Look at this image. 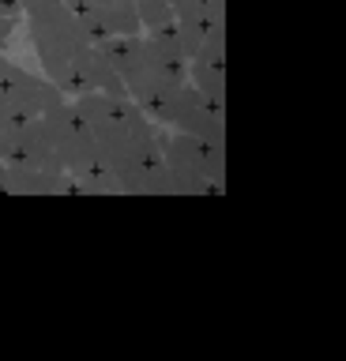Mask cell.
<instances>
[{
  "label": "cell",
  "mask_w": 346,
  "mask_h": 361,
  "mask_svg": "<svg viewBox=\"0 0 346 361\" xmlns=\"http://www.w3.org/2000/svg\"><path fill=\"white\" fill-rule=\"evenodd\" d=\"M16 27H19V16H0V49H4L8 42H12Z\"/></svg>",
  "instance_id": "12"
},
{
  "label": "cell",
  "mask_w": 346,
  "mask_h": 361,
  "mask_svg": "<svg viewBox=\"0 0 346 361\" xmlns=\"http://www.w3.org/2000/svg\"><path fill=\"white\" fill-rule=\"evenodd\" d=\"M188 83L207 98H226V27H215L196 56H188Z\"/></svg>",
  "instance_id": "8"
},
{
  "label": "cell",
  "mask_w": 346,
  "mask_h": 361,
  "mask_svg": "<svg viewBox=\"0 0 346 361\" xmlns=\"http://www.w3.org/2000/svg\"><path fill=\"white\" fill-rule=\"evenodd\" d=\"M4 177H8V166H4V158H0V192H4Z\"/></svg>",
  "instance_id": "15"
},
{
  "label": "cell",
  "mask_w": 346,
  "mask_h": 361,
  "mask_svg": "<svg viewBox=\"0 0 346 361\" xmlns=\"http://www.w3.org/2000/svg\"><path fill=\"white\" fill-rule=\"evenodd\" d=\"M12 132H16V124L8 121V117H0V158H4L8 143H12Z\"/></svg>",
  "instance_id": "13"
},
{
  "label": "cell",
  "mask_w": 346,
  "mask_h": 361,
  "mask_svg": "<svg viewBox=\"0 0 346 361\" xmlns=\"http://www.w3.org/2000/svg\"><path fill=\"white\" fill-rule=\"evenodd\" d=\"M0 16H19V19H23V8H19V0H0Z\"/></svg>",
  "instance_id": "14"
},
{
  "label": "cell",
  "mask_w": 346,
  "mask_h": 361,
  "mask_svg": "<svg viewBox=\"0 0 346 361\" xmlns=\"http://www.w3.org/2000/svg\"><path fill=\"white\" fill-rule=\"evenodd\" d=\"M19 8H23V23L49 83H57L64 98L94 90L98 45L72 16V8L64 0H19Z\"/></svg>",
  "instance_id": "2"
},
{
  "label": "cell",
  "mask_w": 346,
  "mask_h": 361,
  "mask_svg": "<svg viewBox=\"0 0 346 361\" xmlns=\"http://www.w3.org/2000/svg\"><path fill=\"white\" fill-rule=\"evenodd\" d=\"M68 188H72L68 173H46V169H30V166H8L4 177V192H16V196H53V192H68Z\"/></svg>",
  "instance_id": "9"
},
{
  "label": "cell",
  "mask_w": 346,
  "mask_h": 361,
  "mask_svg": "<svg viewBox=\"0 0 346 361\" xmlns=\"http://www.w3.org/2000/svg\"><path fill=\"white\" fill-rule=\"evenodd\" d=\"M136 16H140V27L151 30V27H162V23H173V8L170 0H136Z\"/></svg>",
  "instance_id": "11"
},
{
  "label": "cell",
  "mask_w": 346,
  "mask_h": 361,
  "mask_svg": "<svg viewBox=\"0 0 346 361\" xmlns=\"http://www.w3.org/2000/svg\"><path fill=\"white\" fill-rule=\"evenodd\" d=\"M64 4L83 23L91 42L113 38V34H143L140 16H136V0H64Z\"/></svg>",
  "instance_id": "6"
},
{
  "label": "cell",
  "mask_w": 346,
  "mask_h": 361,
  "mask_svg": "<svg viewBox=\"0 0 346 361\" xmlns=\"http://www.w3.org/2000/svg\"><path fill=\"white\" fill-rule=\"evenodd\" d=\"M159 143L166 169H170L173 196L222 192V185H226V143H207L199 135L162 128V124H159Z\"/></svg>",
  "instance_id": "4"
},
{
  "label": "cell",
  "mask_w": 346,
  "mask_h": 361,
  "mask_svg": "<svg viewBox=\"0 0 346 361\" xmlns=\"http://www.w3.org/2000/svg\"><path fill=\"white\" fill-rule=\"evenodd\" d=\"M72 109L83 117L98 147V158L109 169L117 192L128 196H173L170 169L162 158L159 124L143 113L128 94L87 90L72 98Z\"/></svg>",
  "instance_id": "1"
},
{
  "label": "cell",
  "mask_w": 346,
  "mask_h": 361,
  "mask_svg": "<svg viewBox=\"0 0 346 361\" xmlns=\"http://www.w3.org/2000/svg\"><path fill=\"white\" fill-rule=\"evenodd\" d=\"M173 19H196V23H211V19H226V0H170Z\"/></svg>",
  "instance_id": "10"
},
{
  "label": "cell",
  "mask_w": 346,
  "mask_h": 361,
  "mask_svg": "<svg viewBox=\"0 0 346 361\" xmlns=\"http://www.w3.org/2000/svg\"><path fill=\"white\" fill-rule=\"evenodd\" d=\"M42 124H46V135H49V147L57 151L64 173L75 177L72 192H113V177L109 169L102 166L98 158V147L87 132L83 117L72 109V98H61L42 113Z\"/></svg>",
  "instance_id": "3"
},
{
  "label": "cell",
  "mask_w": 346,
  "mask_h": 361,
  "mask_svg": "<svg viewBox=\"0 0 346 361\" xmlns=\"http://www.w3.org/2000/svg\"><path fill=\"white\" fill-rule=\"evenodd\" d=\"M4 162H8V166L46 169V173H64L57 151L49 147V135H46V124H42V117H27L23 124H16L12 143H8V151H4Z\"/></svg>",
  "instance_id": "7"
},
{
  "label": "cell",
  "mask_w": 346,
  "mask_h": 361,
  "mask_svg": "<svg viewBox=\"0 0 346 361\" xmlns=\"http://www.w3.org/2000/svg\"><path fill=\"white\" fill-rule=\"evenodd\" d=\"M61 98H64L61 87L49 83L46 75H35L23 64L0 56V117H8L12 124H23L27 117H42Z\"/></svg>",
  "instance_id": "5"
}]
</instances>
